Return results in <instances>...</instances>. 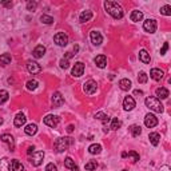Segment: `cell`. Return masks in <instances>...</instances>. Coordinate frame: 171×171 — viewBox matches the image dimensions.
Returning <instances> with one entry per match:
<instances>
[{
	"label": "cell",
	"mask_w": 171,
	"mask_h": 171,
	"mask_svg": "<svg viewBox=\"0 0 171 171\" xmlns=\"http://www.w3.org/2000/svg\"><path fill=\"white\" fill-rule=\"evenodd\" d=\"M104 10L107 11V14L111 15L114 19H122L123 15H124V11H123L122 5L118 4L116 2H112V0H107V2H104Z\"/></svg>",
	"instance_id": "1"
},
{
	"label": "cell",
	"mask_w": 171,
	"mask_h": 171,
	"mask_svg": "<svg viewBox=\"0 0 171 171\" xmlns=\"http://www.w3.org/2000/svg\"><path fill=\"white\" fill-rule=\"evenodd\" d=\"M144 103L151 111H154V112H163V104H162L159 99L155 98V96H148V98H146Z\"/></svg>",
	"instance_id": "2"
},
{
	"label": "cell",
	"mask_w": 171,
	"mask_h": 171,
	"mask_svg": "<svg viewBox=\"0 0 171 171\" xmlns=\"http://www.w3.org/2000/svg\"><path fill=\"white\" fill-rule=\"evenodd\" d=\"M72 144V139L68 138V136H66V138H58L56 142H55V150H56V152H64L66 150H68V147Z\"/></svg>",
	"instance_id": "3"
},
{
	"label": "cell",
	"mask_w": 171,
	"mask_h": 171,
	"mask_svg": "<svg viewBox=\"0 0 171 171\" xmlns=\"http://www.w3.org/2000/svg\"><path fill=\"white\" fill-rule=\"evenodd\" d=\"M96 90H98V84H96V82L92 79L87 80L84 84H83V91H84L87 95H94L96 92Z\"/></svg>",
	"instance_id": "4"
},
{
	"label": "cell",
	"mask_w": 171,
	"mask_h": 171,
	"mask_svg": "<svg viewBox=\"0 0 171 171\" xmlns=\"http://www.w3.org/2000/svg\"><path fill=\"white\" fill-rule=\"evenodd\" d=\"M30 162H31V164L32 166H35V167H38L40 166V164L43 163V159H44V152L43 151H36V152H33L32 155H30Z\"/></svg>",
	"instance_id": "5"
},
{
	"label": "cell",
	"mask_w": 171,
	"mask_h": 171,
	"mask_svg": "<svg viewBox=\"0 0 171 171\" xmlns=\"http://www.w3.org/2000/svg\"><path fill=\"white\" fill-rule=\"evenodd\" d=\"M54 42L56 43L59 47H66L68 44V36L64 32H58L56 35L54 36Z\"/></svg>",
	"instance_id": "6"
},
{
	"label": "cell",
	"mask_w": 171,
	"mask_h": 171,
	"mask_svg": "<svg viewBox=\"0 0 171 171\" xmlns=\"http://www.w3.org/2000/svg\"><path fill=\"white\" fill-rule=\"evenodd\" d=\"M83 74H84V64H83L82 62H78V63H75V66L72 67L71 75L74 78H80Z\"/></svg>",
	"instance_id": "7"
},
{
	"label": "cell",
	"mask_w": 171,
	"mask_h": 171,
	"mask_svg": "<svg viewBox=\"0 0 171 171\" xmlns=\"http://www.w3.org/2000/svg\"><path fill=\"white\" fill-rule=\"evenodd\" d=\"M143 30L148 33H154L157 31V20L154 19H147L143 23Z\"/></svg>",
	"instance_id": "8"
},
{
	"label": "cell",
	"mask_w": 171,
	"mask_h": 171,
	"mask_svg": "<svg viewBox=\"0 0 171 171\" xmlns=\"http://www.w3.org/2000/svg\"><path fill=\"white\" fill-rule=\"evenodd\" d=\"M43 122H44V124H47L48 127L55 128L59 124V122H60V119H59V116H56V115H47V116L43 119Z\"/></svg>",
	"instance_id": "9"
},
{
	"label": "cell",
	"mask_w": 171,
	"mask_h": 171,
	"mask_svg": "<svg viewBox=\"0 0 171 171\" xmlns=\"http://www.w3.org/2000/svg\"><path fill=\"white\" fill-rule=\"evenodd\" d=\"M90 38H91V43L94 46H100L103 43V36H102V33L99 31H91Z\"/></svg>",
	"instance_id": "10"
},
{
	"label": "cell",
	"mask_w": 171,
	"mask_h": 171,
	"mask_svg": "<svg viewBox=\"0 0 171 171\" xmlns=\"http://www.w3.org/2000/svg\"><path fill=\"white\" fill-rule=\"evenodd\" d=\"M158 124V118L155 116L154 114H147L144 116V126L148 127V128H152Z\"/></svg>",
	"instance_id": "11"
},
{
	"label": "cell",
	"mask_w": 171,
	"mask_h": 171,
	"mask_svg": "<svg viewBox=\"0 0 171 171\" xmlns=\"http://www.w3.org/2000/svg\"><path fill=\"white\" fill-rule=\"evenodd\" d=\"M27 70H28L30 74L36 75V74L42 72V66H40L39 63H36V62H28V64H27Z\"/></svg>",
	"instance_id": "12"
},
{
	"label": "cell",
	"mask_w": 171,
	"mask_h": 171,
	"mask_svg": "<svg viewBox=\"0 0 171 171\" xmlns=\"http://www.w3.org/2000/svg\"><path fill=\"white\" fill-rule=\"evenodd\" d=\"M0 139H2L3 143H5V144L10 146L11 150H14L15 148V139H14V136L12 135H10V134H3V135L0 136Z\"/></svg>",
	"instance_id": "13"
},
{
	"label": "cell",
	"mask_w": 171,
	"mask_h": 171,
	"mask_svg": "<svg viewBox=\"0 0 171 171\" xmlns=\"http://www.w3.org/2000/svg\"><path fill=\"white\" fill-rule=\"evenodd\" d=\"M123 108L126 111H131L135 108V100H134L132 96H126L123 100Z\"/></svg>",
	"instance_id": "14"
},
{
	"label": "cell",
	"mask_w": 171,
	"mask_h": 171,
	"mask_svg": "<svg viewBox=\"0 0 171 171\" xmlns=\"http://www.w3.org/2000/svg\"><path fill=\"white\" fill-rule=\"evenodd\" d=\"M44 54H46V47H44V46H42V44L36 46V47L33 48V51H32V56L35 59L43 58V56H44Z\"/></svg>",
	"instance_id": "15"
},
{
	"label": "cell",
	"mask_w": 171,
	"mask_h": 171,
	"mask_svg": "<svg viewBox=\"0 0 171 171\" xmlns=\"http://www.w3.org/2000/svg\"><path fill=\"white\" fill-rule=\"evenodd\" d=\"M64 103V98L62 96L60 92H54V95H52V104H54V107H60L62 104Z\"/></svg>",
	"instance_id": "16"
},
{
	"label": "cell",
	"mask_w": 171,
	"mask_h": 171,
	"mask_svg": "<svg viewBox=\"0 0 171 171\" xmlns=\"http://www.w3.org/2000/svg\"><path fill=\"white\" fill-rule=\"evenodd\" d=\"M150 76L154 80H160V79H163V76H164V72L162 70H159V68H152V70L150 71Z\"/></svg>",
	"instance_id": "17"
},
{
	"label": "cell",
	"mask_w": 171,
	"mask_h": 171,
	"mask_svg": "<svg viewBox=\"0 0 171 171\" xmlns=\"http://www.w3.org/2000/svg\"><path fill=\"white\" fill-rule=\"evenodd\" d=\"M94 63L96 64V67L104 68L106 66H107V58H106L104 55H98V56L94 59Z\"/></svg>",
	"instance_id": "18"
},
{
	"label": "cell",
	"mask_w": 171,
	"mask_h": 171,
	"mask_svg": "<svg viewBox=\"0 0 171 171\" xmlns=\"http://www.w3.org/2000/svg\"><path fill=\"white\" fill-rule=\"evenodd\" d=\"M92 16H94L92 11H83L82 14H80V16H79V21H80V23H86V21H90V20L92 19Z\"/></svg>",
	"instance_id": "19"
},
{
	"label": "cell",
	"mask_w": 171,
	"mask_h": 171,
	"mask_svg": "<svg viewBox=\"0 0 171 171\" xmlns=\"http://www.w3.org/2000/svg\"><path fill=\"white\" fill-rule=\"evenodd\" d=\"M139 60L142 62V63H144V64H148L151 62V56H150V54H148L146 49H142L141 52H139Z\"/></svg>",
	"instance_id": "20"
},
{
	"label": "cell",
	"mask_w": 171,
	"mask_h": 171,
	"mask_svg": "<svg viewBox=\"0 0 171 171\" xmlns=\"http://www.w3.org/2000/svg\"><path fill=\"white\" fill-rule=\"evenodd\" d=\"M27 122V118L24 116L23 114H17L16 116H15V120H14V124L16 127H21V126H24Z\"/></svg>",
	"instance_id": "21"
},
{
	"label": "cell",
	"mask_w": 171,
	"mask_h": 171,
	"mask_svg": "<svg viewBox=\"0 0 171 171\" xmlns=\"http://www.w3.org/2000/svg\"><path fill=\"white\" fill-rule=\"evenodd\" d=\"M131 86H132V83L130 79H120L119 80V87L123 91H128V90L131 88Z\"/></svg>",
	"instance_id": "22"
},
{
	"label": "cell",
	"mask_w": 171,
	"mask_h": 171,
	"mask_svg": "<svg viewBox=\"0 0 171 171\" xmlns=\"http://www.w3.org/2000/svg\"><path fill=\"white\" fill-rule=\"evenodd\" d=\"M24 131H26L27 135L32 136V135H35V134L38 132V126H36V124H33V123L27 124V126H26V128H24Z\"/></svg>",
	"instance_id": "23"
},
{
	"label": "cell",
	"mask_w": 171,
	"mask_h": 171,
	"mask_svg": "<svg viewBox=\"0 0 171 171\" xmlns=\"http://www.w3.org/2000/svg\"><path fill=\"white\" fill-rule=\"evenodd\" d=\"M148 139H150V143L152 146H158L160 142V135L158 132H151L150 135H148Z\"/></svg>",
	"instance_id": "24"
},
{
	"label": "cell",
	"mask_w": 171,
	"mask_h": 171,
	"mask_svg": "<svg viewBox=\"0 0 171 171\" xmlns=\"http://www.w3.org/2000/svg\"><path fill=\"white\" fill-rule=\"evenodd\" d=\"M157 96L158 99H167L169 98V90L164 88V87H159L157 90Z\"/></svg>",
	"instance_id": "25"
},
{
	"label": "cell",
	"mask_w": 171,
	"mask_h": 171,
	"mask_svg": "<svg viewBox=\"0 0 171 171\" xmlns=\"http://www.w3.org/2000/svg\"><path fill=\"white\" fill-rule=\"evenodd\" d=\"M130 19H131V21H141L143 19V12L142 11H132L131 15H130Z\"/></svg>",
	"instance_id": "26"
},
{
	"label": "cell",
	"mask_w": 171,
	"mask_h": 171,
	"mask_svg": "<svg viewBox=\"0 0 171 171\" xmlns=\"http://www.w3.org/2000/svg\"><path fill=\"white\" fill-rule=\"evenodd\" d=\"M130 132H131V135L134 136V138H138V136L142 134L141 126H138V124H132V126L130 127Z\"/></svg>",
	"instance_id": "27"
},
{
	"label": "cell",
	"mask_w": 171,
	"mask_h": 171,
	"mask_svg": "<svg viewBox=\"0 0 171 171\" xmlns=\"http://www.w3.org/2000/svg\"><path fill=\"white\" fill-rule=\"evenodd\" d=\"M10 167H11V163L7 158L0 159V171H10Z\"/></svg>",
	"instance_id": "28"
},
{
	"label": "cell",
	"mask_w": 171,
	"mask_h": 171,
	"mask_svg": "<svg viewBox=\"0 0 171 171\" xmlns=\"http://www.w3.org/2000/svg\"><path fill=\"white\" fill-rule=\"evenodd\" d=\"M11 167H12V171H24V166L16 159L11 162Z\"/></svg>",
	"instance_id": "29"
},
{
	"label": "cell",
	"mask_w": 171,
	"mask_h": 171,
	"mask_svg": "<svg viewBox=\"0 0 171 171\" xmlns=\"http://www.w3.org/2000/svg\"><path fill=\"white\" fill-rule=\"evenodd\" d=\"M95 118L96 119H99V120H102V122H103V124H107L108 122H110V116H108V115H106L104 112H96L95 114Z\"/></svg>",
	"instance_id": "30"
},
{
	"label": "cell",
	"mask_w": 171,
	"mask_h": 171,
	"mask_svg": "<svg viewBox=\"0 0 171 171\" xmlns=\"http://www.w3.org/2000/svg\"><path fill=\"white\" fill-rule=\"evenodd\" d=\"M10 63H11V55L10 54L0 55V64H2V66H8Z\"/></svg>",
	"instance_id": "31"
},
{
	"label": "cell",
	"mask_w": 171,
	"mask_h": 171,
	"mask_svg": "<svg viewBox=\"0 0 171 171\" xmlns=\"http://www.w3.org/2000/svg\"><path fill=\"white\" fill-rule=\"evenodd\" d=\"M88 151H90V154H92V155L100 154V151H102V146H100V144H91V146L88 147Z\"/></svg>",
	"instance_id": "32"
},
{
	"label": "cell",
	"mask_w": 171,
	"mask_h": 171,
	"mask_svg": "<svg viewBox=\"0 0 171 171\" xmlns=\"http://www.w3.org/2000/svg\"><path fill=\"white\" fill-rule=\"evenodd\" d=\"M84 169L87 171H94V170H96V169H98V162H96V160H90L88 163H86Z\"/></svg>",
	"instance_id": "33"
},
{
	"label": "cell",
	"mask_w": 171,
	"mask_h": 171,
	"mask_svg": "<svg viewBox=\"0 0 171 171\" xmlns=\"http://www.w3.org/2000/svg\"><path fill=\"white\" fill-rule=\"evenodd\" d=\"M26 86H27V90H30V91H33V90H36V88H38L39 83H38V80L32 79V80H28Z\"/></svg>",
	"instance_id": "34"
},
{
	"label": "cell",
	"mask_w": 171,
	"mask_h": 171,
	"mask_svg": "<svg viewBox=\"0 0 171 171\" xmlns=\"http://www.w3.org/2000/svg\"><path fill=\"white\" fill-rule=\"evenodd\" d=\"M8 98H10V95H8V92L5 91V90H0V106L4 104L5 102L8 100Z\"/></svg>",
	"instance_id": "35"
},
{
	"label": "cell",
	"mask_w": 171,
	"mask_h": 171,
	"mask_svg": "<svg viewBox=\"0 0 171 171\" xmlns=\"http://www.w3.org/2000/svg\"><path fill=\"white\" fill-rule=\"evenodd\" d=\"M127 157H128V159L132 162V163H136V162L139 160V154L136 151H128V154H127Z\"/></svg>",
	"instance_id": "36"
},
{
	"label": "cell",
	"mask_w": 171,
	"mask_h": 171,
	"mask_svg": "<svg viewBox=\"0 0 171 171\" xmlns=\"http://www.w3.org/2000/svg\"><path fill=\"white\" fill-rule=\"evenodd\" d=\"M64 166H66V169H68V170H72L76 164H75V160H72V158L68 157V158H66V160H64Z\"/></svg>",
	"instance_id": "37"
},
{
	"label": "cell",
	"mask_w": 171,
	"mask_h": 171,
	"mask_svg": "<svg viewBox=\"0 0 171 171\" xmlns=\"http://www.w3.org/2000/svg\"><path fill=\"white\" fill-rule=\"evenodd\" d=\"M120 126H122V122H120L118 118H114V119L111 120V130L116 131L118 128H120Z\"/></svg>",
	"instance_id": "38"
},
{
	"label": "cell",
	"mask_w": 171,
	"mask_h": 171,
	"mask_svg": "<svg viewBox=\"0 0 171 171\" xmlns=\"http://www.w3.org/2000/svg\"><path fill=\"white\" fill-rule=\"evenodd\" d=\"M40 21H42L43 24H52L54 23V17L48 16V15H42V16H40Z\"/></svg>",
	"instance_id": "39"
},
{
	"label": "cell",
	"mask_w": 171,
	"mask_h": 171,
	"mask_svg": "<svg viewBox=\"0 0 171 171\" xmlns=\"http://www.w3.org/2000/svg\"><path fill=\"white\" fill-rule=\"evenodd\" d=\"M160 14L164 15V16H170L171 15V5H169V4L163 5V7L160 8Z\"/></svg>",
	"instance_id": "40"
},
{
	"label": "cell",
	"mask_w": 171,
	"mask_h": 171,
	"mask_svg": "<svg viewBox=\"0 0 171 171\" xmlns=\"http://www.w3.org/2000/svg\"><path fill=\"white\" fill-rule=\"evenodd\" d=\"M36 8H38V2H30L27 3V11H31V12H33V11H36Z\"/></svg>",
	"instance_id": "41"
},
{
	"label": "cell",
	"mask_w": 171,
	"mask_h": 171,
	"mask_svg": "<svg viewBox=\"0 0 171 171\" xmlns=\"http://www.w3.org/2000/svg\"><path fill=\"white\" fill-rule=\"evenodd\" d=\"M147 79H148V76H147V74H146V72H141V74L138 75V82L142 83V84L147 82Z\"/></svg>",
	"instance_id": "42"
},
{
	"label": "cell",
	"mask_w": 171,
	"mask_h": 171,
	"mask_svg": "<svg viewBox=\"0 0 171 171\" xmlns=\"http://www.w3.org/2000/svg\"><path fill=\"white\" fill-rule=\"evenodd\" d=\"M59 64H60V68H63V70H67L68 67H70V60H67V59H62L60 62H59Z\"/></svg>",
	"instance_id": "43"
},
{
	"label": "cell",
	"mask_w": 171,
	"mask_h": 171,
	"mask_svg": "<svg viewBox=\"0 0 171 171\" xmlns=\"http://www.w3.org/2000/svg\"><path fill=\"white\" fill-rule=\"evenodd\" d=\"M46 171H58V167L55 166L54 163H48L47 166H46Z\"/></svg>",
	"instance_id": "44"
},
{
	"label": "cell",
	"mask_w": 171,
	"mask_h": 171,
	"mask_svg": "<svg viewBox=\"0 0 171 171\" xmlns=\"http://www.w3.org/2000/svg\"><path fill=\"white\" fill-rule=\"evenodd\" d=\"M2 5H3V7H5V8H11L12 5H14V3H12L11 0H3Z\"/></svg>",
	"instance_id": "45"
},
{
	"label": "cell",
	"mask_w": 171,
	"mask_h": 171,
	"mask_svg": "<svg viewBox=\"0 0 171 171\" xmlns=\"http://www.w3.org/2000/svg\"><path fill=\"white\" fill-rule=\"evenodd\" d=\"M167 49H169V43H164V44H163V47H162L160 48V55H164V54H166V51H167Z\"/></svg>",
	"instance_id": "46"
},
{
	"label": "cell",
	"mask_w": 171,
	"mask_h": 171,
	"mask_svg": "<svg viewBox=\"0 0 171 171\" xmlns=\"http://www.w3.org/2000/svg\"><path fill=\"white\" fill-rule=\"evenodd\" d=\"M33 152H35V147H33V146H32V147H28V150H27V154H28V155H32Z\"/></svg>",
	"instance_id": "47"
},
{
	"label": "cell",
	"mask_w": 171,
	"mask_h": 171,
	"mask_svg": "<svg viewBox=\"0 0 171 171\" xmlns=\"http://www.w3.org/2000/svg\"><path fill=\"white\" fill-rule=\"evenodd\" d=\"M160 171H171V169H170V166L164 164V166H162V167H160Z\"/></svg>",
	"instance_id": "48"
},
{
	"label": "cell",
	"mask_w": 171,
	"mask_h": 171,
	"mask_svg": "<svg viewBox=\"0 0 171 171\" xmlns=\"http://www.w3.org/2000/svg\"><path fill=\"white\" fill-rule=\"evenodd\" d=\"M72 131H74V126H72V124H70V126L67 127V132H68V134H71Z\"/></svg>",
	"instance_id": "49"
},
{
	"label": "cell",
	"mask_w": 171,
	"mask_h": 171,
	"mask_svg": "<svg viewBox=\"0 0 171 171\" xmlns=\"http://www.w3.org/2000/svg\"><path fill=\"white\" fill-rule=\"evenodd\" d=\"M134 95H135V96H138V95H143V91H141V90H135V91H134Z\"/></svg>",
	"instance_id": "50"
},
{
	"label": "cell",
	"mask_w": 171,
	"mask_h": 171,
	"mask_svg": "<svg viewBox=\"0 0 171 171\" xmlns=\"http://www.w3.org/2000/svg\"><path fill=\"white\" fill-rule=\"evenodd\" d=\"M71 171H79V169H78V166H75V167H74V169L71 170Z\"/></svg>",
	"instance_id": "51"
},
{
	"label": "cell",
	"mask_w": 171,
	"mask_h": 171,
	"mask_svg": "<svg viewBox=\"0 0 171 171\" xmlns=\"http://www.w3.org/2000/svg\"><path fill=\"white\" fill-rule=\"evenodd\" d=\"M127 157V152H122V158H126Z\"/></svg>",
	"instance_id": "52"
},
{
	"label": "cell",
	"mask_w": 171,
	"mask_h": 171,
	"mask_svg": "<svg viewBox=\"0 0 171 171\" xmlns=\"http://www.w3.org/2000/svg\"><path fill=\"white\" fill-rule=\"evenodd\" d=\"M3 122H4V120H3V118H0V126L3 124Z\"/></svg>",
	"instance_id": "53"
},
{
	"label": "cell",
	"mask_w": 171,
	"mask_h": 171,
	"mask_svg": "<svg viewBox=\"0 0 171 171\" xmlns=\"http://www.w3.org/2000/svg\"><path fill=\"white\" fill-rule=\"evenodd\" d=\"M122 171H127V170H122Z\"/></svg>",
	"instance_id": "54"
}]
</instances>
